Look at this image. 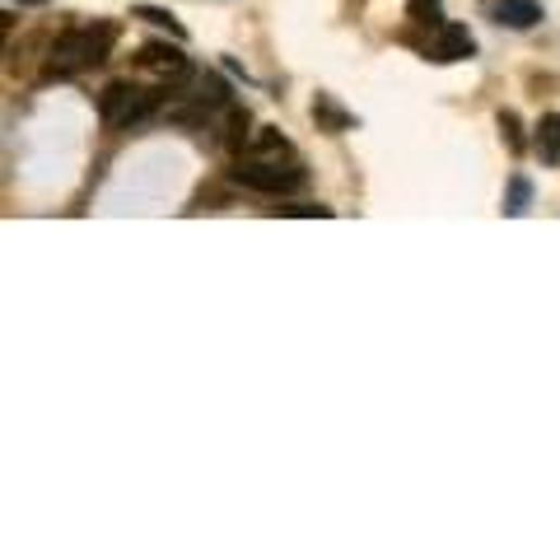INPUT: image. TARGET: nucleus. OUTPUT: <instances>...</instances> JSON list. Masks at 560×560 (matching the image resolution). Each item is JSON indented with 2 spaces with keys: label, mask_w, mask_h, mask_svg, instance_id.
Returning <instances> with one entry per match:
<instances>
[{
  "label": "nucleus",
  "mask_w": 560,
  "mask_h": 560,
  "mask_svg": "<svg viewBox=\"0 0 560 560\" xmlns=\"http://www.w3.org/2000/svg\"><path fill=\"white\" fill-rule=\"evenodd\" d=\"M131 14H136V20H145V24H154V28H168V38H174V42H182V38H187V28L178 24V14H174V10H160V5H136Z\"/></svg>",
  "instance_id": "nucleus-9"
},
{
  "label": "nucleus",
  "mask_w": 560,
  "mask_h": 560,
  "mask_svg": "<svg viewBox=\"0 0 560 560\" xmlns=\"http://www.w3.org/2000/svg\"><path fill=\"white\" fill-rule=\"evenodd\" d=\"M233 182H243L247 192H267V196H285V192H300L308 182L300 154L290 150V140L262 127V136L253 140V150L239 154V164H233Z\"/></svg>",
  "instance_id": "nucleus-1"
},
{
  "label": "nucleus",
  "mask_w": 560,
  "mask_h": 560,
  "mask_svg": "<svg viewBox=\"0 0 560 560\" xmlns=\"http://www.w3.org/2000/svg\"><path fill=\"white\" fill-rule=\"evenodd\" d=\"M247 127H253V117H247V107L229 103V131H225V145H229V150H243Z\"/></svg>",
  "instance_id": "nucleus-11"
},
{
  "label": "nucleus",
  "mask_w": 560,
  "mask_h": 560,
  "mask_svg": "<svg viewBox=\"0 0 560 560\" xmlns=\"http://www.w3.org/2000/svg\"><path fill=\"white\" fill-rule=\"evenodd\" d=\"M420 52H425V61H440V66H454V61H467L476 56V38L467 34V24H440L430 28V38L420 42Z\"/></svg>",
  "instance_id": "nucleus-4"
},
{
  "label": "nucleus",
  "mask_w": 560,
  "mask_h": 560,
  "mask_svg": "<svg viewBox=\"0 0 560 560\" xmlns=\"http://www.w3.org/2000/svg\"><path fill=\"white\" fill-rule=\"evenodd\" d=\"M495 20H500L505 28H537L542 5L537 0H500V5H495Z\"/></svg>",
  "instance_id": "nucleus-7"
},
{
  "label": "nucleus",
  "mask_w": 560,
  "mask_h": 560,
  "mask_svg": "<svg viewBox=\"0 0 560 560\" xmlns=\"http://www.w3.org/2000/svg\"><path fill=\"white\" fill-rule=\"evenodd\" d=\"M407 20L416 28H440L444 24V0H407Z\"/></svg>",
  "instance_id": "nucleus-10"
},
{
  "label": "nucleus",
  "mask_w": 560,
  "mask_h": 560,
  "mask_svg": "<svg viewBox=\"0 0 560 560\" xmlns=\"http://www.w3.org/2000/svg\"><path fill=\"white\" fill-rule=\"evenodd\" d=\"M164 89H140L131 80H113L103 93H99V117L107 131H127V127H140L150 122L154 113H164Z\"/></svg>",
  "instance_id": "nucleus-3"
},
{
  "label": "nucleus",
  "mask_w": 560,
  "mask_h": 560,
  "mask_svg": "<svg viewBox=\"0 0 560 560\" xmlns=\"http://www.w3.org/2000/svg\"><path fill=\"white\" fill-rule=\"evenodd\" d=\"M280 215H300V220H327V206H280Z\"/></svg>",
  "instance_id": "nucleus-14"
},
{
  "label": "nucleus",
  "mask_w": 560,
  "mask_h": 560,
  "mask_svg": "<svg viewBox=\"0 0 560 560\" xmlns=\"http://www.w3.org/2000/svg\"><path fill=\"white\" fill-rule=\"evenodd\" d=\"M533 150L542 154V164H560V113H547L537 122V140H533Z\"/></svg>",
  "instance_id": "nucleus-8"
},
{
  "label": "nucleus",
  "mask_w": 560,
  "mask_h": 560,
  "mask_svg": "<svg viewBox=\"0 0 560 560\" xmlns=\"http://www.w3.org/2000/svg\"><path fill=\"white\" fill-rule=\"evenodd\" d=\"M527 201H533V182H527L523 174L509 178V196H505V215H523Z\"/></svg>",
  "instance_id": "nucleus-13"
},
{
  "label": "nucleus",
  "mask_w": 560,
  "mask_h": 560,
  "mask_svg": "<svg viewBox=\"0 0 560 560\" xmlns=\"http://www.w3.org/2000/svg\"><path fill=\"white\" fill-rule=\"evenodd\" d=\"M136 61H140L145 71L164 75V80H182V75H187V56L178 52V47H168V42H145Z\"/></svg>",
  "instance_id": "nucleus-5"
},
{
  "label": "nucleus",
  "mask_w": 560,
  "mask_h": 560,
  "mask_svg": "<svg viewBox=\"0 0 560 560\" xmlns=\"http://www.w3.org/2000/svg\"><path fill=\"white\" fill-rule=\"evenodd\" d=\"M117 42V24H80V28H66L52 52H47V75L66 80V75H85L93 66H103L107 52Z\"/></svg>",
  "instance_id": "nucleus-2"
},
{
  "label": "nucleus",
  "mask_w": 560,
  "mask_h": 560,
  "mask_svg": "<svg viewBox=\"0 0 560 560\" xmlns=\"http://www.w3.org/2000/svg\"><path fill=\"white\" fill-rule=\"evenodd\" d=\"M495 122H500V136H505V145H509L513 154H523V150H527V136H523V122H519V113H509V107H505V113L495 117Z\"/></svg>",
  "instance_id": "nucleus-12"
},
{
  "label": "nucleus",
  "mask_w": 560,
  "mask_h": 560,
  "mask_svg": "<svg viewBox=\"0 0 560 560\" xmlns=\"http://www.w3.org/2000/svg\"><path fill=\"white\" fill-rule=\"evenodd\" d=\"M314 122H318V131H327V136H346L355 127V117L332 99V93H318L314 99Z\"/></svg>",
  "instance_id": "nucleus-6"
}]
</instances>
